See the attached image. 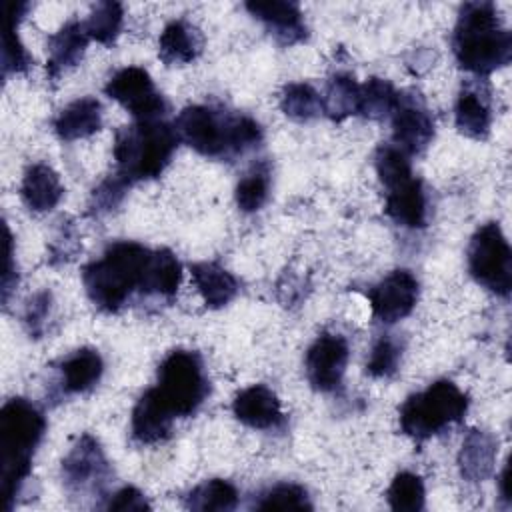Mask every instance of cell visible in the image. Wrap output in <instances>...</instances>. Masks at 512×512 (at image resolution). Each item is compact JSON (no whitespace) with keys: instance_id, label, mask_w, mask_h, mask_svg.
Instances as JSON below:
<instances>
[{"instance_id":"cell-29","label":"cell","mask_w":512,"mask_h":512,"mask_svg":"<svg viewBox=\"0 0 512 512\" xmlns=\"http://www.w3.org/2000/svg\"><path fill=\"white\" fill-rule=\"evenodd\" d=\"M238 504V490L234 484L222 478H212L196 486L186 496V508L198 510V512H226L234 510Z\"/></svg>"},{"instance_id":"cell-2","label":"cell","mask_w":512,"mask_h":512,"mask_svg":"<svg viewBox=\"0 0 512 512\" xmlns=\"http://www.w3.org/2000/svg\"><path fill=\"white\" fill-rule=\"evenodd\" d=\"M150 254L152 250L138 242L120 240L90 262L82 270V282L94 306L102 312H118L136 290L142 292Z\"/></svg>"},{"instance_id":"cell-39","label":"cell","mask_w":512,"mask_h":512,"mask_svg":"<svg viewBox=\"0 0 512 512\" xmlns=\"http://www.w3.org/2000/svg\"><path fill=\"white\" fill-rule=\"evenodd\" d=\"M108 510H118V512H142L150 510L148 500L144 494L134 488V486H124L120 488L110 500H108Z\"/></svg>"},{"instance_id":"cell-38","label":"cell","mask_w":512,"mask_h":512,"mask_svg":"<svg viewBox=\"0 0 512 512\" xmlns=\"http://www.w3.org/2000/svg\"><path fill=\"white\" fill-rule=\"evenodd\" d=\"M52 310V294L48 290H42L34 294L24 310V326L30 332V336L38 338L44 332V324Z\"/></svg>"},{"instance_id":"cell-9","label":"cell","mask_w":512,"mask_h":512,"mask_svg":"<svg viewBox=\"0 0 512 512\" xmlns=\"http://www.w3.org/2000/svg\"><path fill=\"white\" fill-rule=\"evenodd\" d=\"M468 270L486 290L508 296L512 290V252L498 222L482 224L468 244Z\"/></svg>"},{"instance_id":"cell-27","label":"cell","mask_w":512,"mask_h":512,"mask_svg":"<svg viewBox=\"0 0 512 512\" xmlns=\"http://www.w3.org/2000/svg\"><path fill=\"white\" fill-rule=\"evenodd\" d=\"M30 8L28 2H6L4 14H6V28L2 36V76L24 72L32 64V58L28 56L26 48L18 40L16 28L26 10Z\"/></svg>"},{"instance_id":"cell-7","label":"cell","mask_w":512,"mask_h":512,"mask_svg":"<svg viewBox=\"0 0 512 512\" xmlns=\"http://www.w3.org/2000/svg\"><path fill=\"white\" fill-rule=\"evenodd\" d=\"M468 410V396L450 380H438L426 390L404 400L398 418L400 428L414 440H426L446 426L456 424Z\"/></svg>"},{"instance_id":"cell-17","label":"cell","mask_w":512,"mask_h":512,"mask_svg":"<svg viewBox=\"0 0 512 512\" xmlns=\"http://www.w3.org/2000/svg\"><path fill=\"white\" fill-rule=\"evenodd\" d=\"M174 418L172 410L152 386L138 398L132 410V436L140 444H156L170 436Z\"/></svg>"},{"instance_id":"cell-28","label":"cell","mask_w":512,"mask_h":512,"mask_svg":"<svg viewBox=\"0 0 512 512\" xmlns=\"http://www.w3.org/2000/svg\"><path fill=\"white\" fill-rule=\"evenodd\" d=\"M358 96L360 84L352 74H334L328 80L326 92L322 96V112L332 120H344L352 114H358Z\"/></svg>"},{"instance_id":"cell-32","label":"cell","mask_w":512,"mask_h":512,"mask_svg":"<svg viewBox=\"0 0 512 512\" xmlns=\"http://www.w3.org/2000/svg\"><path fill=\"white\" fill-rule=\"evenodd\" d=\"M124 20V10L122 4L118 2H98L88 20L84 22L88 38L100 42V44H112L116 36L120 34Z\"/></svg>"},{"instance_id":"cell-26","label":"cell","mask_w":512,"mask_h":512,"mask_svg":"<svg viewBox=\"0 0 512 512\" xmlns=\"http://www.w3.org/2000/svg\"><path fill=\"white\" fill-rule=\"evenodd\" d=\"M180 280H182V266L178 258L168 248L154 250L146 266L142 294L172 298L178 292Z\"/></svg>"},{"instance_id":"cell-33","label":"cell","mask_w":512,"mask_h":512,"mask_svg":"<svg viewBox=\"0 0 512 512\" xmlns=\"http://www.w3.org/2000/svg\"><path fill=\"white\" fill-rule=\"evenodd\" d=\"M424 482L418 474L398 472L388 488V502L392 510L400 512H418L424 508Z\"/></svg>"},{"instance_id":"cell-18","label":"cell","mask_w":512,"mask_h":512,"mask_svg":"<svg viewBox=\"0 0 512 512\" xmlns=\"http://www.w3.org/2000/svg\"><path fill=\"white\" fill-rule=\"evenodd\" d=\"M88 34L84 22L68 20L56 34L48 38V60L46 72L52 80H56L62 72L76 66L84 54L88 44Z\"/></svg>"},{"instance_id":"cell-40","label":"cell","mask_w":512,"mask_h":512,"mask_svg":"<svg viewBox=\"0 0 512 512\" xmlns=\"http://www.w3.org/2000/svg\"><path fill=\"white\" fill-rule=\"evenodd\" d=\"M6 232V266H4V274H2V300L6 302L10 296L12 286H16V270H14V252H12V234L8 230V226H4Z\"/></svg>"},{"instance_id":"cell-14","label":"cell","mask_w":512,"mask_h":512,"mask_svg":"<svg viewBox=\"0 0 512 512\" xmlns=\"http://www.w3.org/2000/svg\"><path fill=\"white\" fill-rule=\"evenodd\" d=\"M394 146L404 154L422 152L434 138V120L416 96H402L390 114Z\"/></svg>"},{"instance_id":"cell-4","label":"cell","mask_w":512,"mask_h":512,"mask_svg":"<svg viewBox=\"0 0 512 512\" xmlns=\"http://www.w3.org/2000/svg\"><path fill=\"white\" fill-rule=\"evenodd\" d=\"M46 432L42 412L24 398L8 400L0 410V464H2V500L12 508L22 482L30 474L32 454Z\"/></svg>"},{"instance_id":"cell-1","label":"cell","mask_w":512,"mask_h":512,"mask_svg":"<svg viewBox=\"0 0 512 512\" xmlns=\"http://www.w3.org/2000/svg\"><path fill=\"white\" fill-rule=\"evenodd\" d=\"M452 46L458 64L476 76H486L512 58V34L492 2H466L460 8Z\"/></svg>"},{"instance_id":"cell-15","label":"cell","mask_w":512,"mask_h":512,"mask_svg":"<svg viewBox=\"0 0 512 512\" xmlns=\"http://www.w3.org/2000/svg\"><path fill=\"white\" fill-rule=\"evenodd\" d=\"M246 10L258 18L268 32L284 46L302 42L308 34L298 4L284 0H256L246 2Z\"/></svg>"},{"instance_id":"cell-12","label":"cell","mask_w":512,"mask_h":512,"mask_svg":"<svg viewBox=\"0 0 512 512\" xmlns=\"http://www.w3.org/2000/svg\"><path fill=\"white\" fill-rule=\"evenodd\" d=\"M108 474V460L98 440L90 434H82L62 460V478L72 492L100 490L106 484Z\"/></svg>"},{"instance_id":"cell-37","label":"cell","mask_w":512,"mask_h":512,"mask_svg":"<svg viewBox=\"0 0 512 512\" xmlns=\"http://www.w3.org/2000/svg\"><path fill=\"white\" fill-rule=\"evenodd\" d=\"M128 188H130V184L124 182L116 174L106 178L104 182H100L98 188H94V192L90 196V202H88V214L90 216H100V214H106V212L114 210L122 202Z\"/></svg>"},{"instance_id":"cell-35","label":"cell","mask_w":512,"mask_h":512,"mask_svg":"<svg viewBox=\"0 0 512 512\" xmlns=\"http://www.w3.org/2000/svg\"><path fill=\"white\" fill-rule=\"evenodd\" d=\"M270 178L266 168H254L236 186V204L242 212H256L268 200Z\"/></svg>"},{"instance_id":"cell-31","label":"cell","mask_w":512,"mask_h":512,"mask_svg":"<svg viewBox=\"0 0 512 512\" xmlns=\"http://www.w3.org/2000/svg\"><path fill=\"white\" fill-rule=\"evenodd\" d=\"M280 108L288 118L308 122L322 114V96L306 82H292L280 94Z\"/></svg>"},{"instance_id":"cell-16","label":"cell","mask_w":512,"mask_h":512,"mask_svg":"<svg viewBox=\"0 0 512 512\" xmlns=\"http://www.w3.org/2000/svg\"><path fill=\"white\" fill-rule=\"evenodd\" d=\"M232 412L236 420L256 430L276 428L284 420L280 400L270 388L262 384L240 390L232 402Z\"/></svg>"},{"instance_id":"cell-6","label":"cell","mask_w":512,"mask_h":512,"mask_svg":"<svg viewBox=\"0 0 512 512\" xmlns=\"http://www.w3.org/2000/svg\"><path fill=\"white\" fill-rule=\"evenodd\" d=\"M378 178L386 188V214L404 228H422L426 224V194L422 182L412 174L408 154L386 144L374 158Z\"/></svg>"},{"instance_id":"cell-25","label":"cell","mask_w":512,"mask_h":512,"mask_svg":"<svg viewBox=\"0 0 512 512\" xmlns=\"http://www.w3.org/2000/svg\"><path fill=\"white\" fill-rule=\"evenodd\" d=\"M104 362L98 350L80 348L66 356L60 364L62 374V390L66 394H80L90 390L102 376Z\"/></svg>"},{"instance_id":"cell-10","label":"cell","mask_w":512,"mask_h":512,"mask_svg":"<svg viewBox=\"0 0 512 512\" xmlns=\"http://www.w3.org/2000/svg\"><path fill=\"white\" fill-rule=\"evenodd\" d=\"M104 92L136 120H160L166 112L164 96L156 90L150 74L140 66L120 68L108 80Z\"/></svg>"},{"instance_id":"cell-11","label":"cell","mask_w":512,"mask_h":512,"mask_svg":"<svg viewBox=\"0 0 512 512\" xmlns=\"http://www.w3.org/2000/svg\"><path fill=\"white\" fill-rule=\"evenodd\" d=\"M350 348L344 336L324 332L306 352V378L318 392H332L340 386L346 372Z\"/></svg>"},{"instance_id":"cell-36","label":"cell","mask_w":512,"mask_h":512,"mask_svg":"<svg viewBox=\"0 0 512 512\" xmlns=\"http://www.w3.org/2000/svg\"><path fill=\"white\" fill-rule=\"evenodd\" d=\"M400 356H402L400 346L392 338L382 336L380 340H376V344L370 350L366 372L374 378H388L396 372Z\"/></svg>"},{"instance_id":"cell-5","label":"cell","mask_w":512,"mask_h":512,"mask_svg":"<svg viewBox=\"0 0 512 512\" xmlns=\"http://www.w3.org/2000/svg\"><path fill=\"white\" fill-rule=\"evenodd\" d=\"M178 140L176 128L164 120H136L132 126H124L114 140L116 176L128 184L160 176Z\"/></svg>"},{"instance_id":"cell-21","label":"cell","mask_w":512,"mask_h":512,"mask_svg":"<svg viewBox=\"0 0 512 512\" xmlns=\"http://www.w3.org/2000/svg\"><path fill=\"white\" fill-rule=\"evenodd\" d=\"M102 126V106L96 98L84 96L70 102L54 120V132L58 138L72 142L88 138Z\"/></svg>"},{"instance_id":"cell-22","label":"cell","mask_w":512,"mask_h":512,"mask_svg":"<svg viewBox=\"0 0 512 512\" xmlns=\"http://www.w3.org/2000/svg\"><path fill=\"white\" fill-rule=\"evenodd\" d=\"M200 50H202L200 32L184 20L168 22L158 38V56L166 66L188 64L196 60Z\"/></svg>"},{"instance_id":"cell-3","label":"cell","mask_w":512,"mask_h":512,"mask_svg":"<svg viewBox=\"0 0 512 512\" xmlns=\"http://www.w3.org/2000/svg\"><path fill=\"white\" fill-rule=\"evenodd\" d=\"M174 128L180 140L210 158L244 154L262 140V130L250 116H228L200 104L184 108L178 114Z\"/></svg>"},{"instance_id":"cell-8","label":"cell","mask_w":512,"mask_h":512,"mask_svg":"<svg viewBox=\"0 0 512 512\" xmlns=\"http://www.w3.org/2000/svg\"><path fill=\"white\" fill-rule=\"evenodd\" d=\"M154 388L176 418L194 414L208 396V378L200 356L190 350H172L158 366Z\"/></svg>"},{"instance_id":"cell-30","label":"cell","mask_w":512,"mask_h":512,"mask_svg":"<svg viewBox=\"0 0 512 512\" xmlns=\"http://www.w3.org/2000/svg\"><path fill=\"white\" fill-rule=\"evenodd\" d=\"M400 92L392 86V82L384 78H370L360 84L358 96V114L364 118H384L394 112L398 106Z\"/></svg>"},{"instance_id":"cell-24","label":"cell","mask_w":512,"mask_h":512,"mask_svg":"<svg viewBox=\"0 0 512 512\" xmlns=\"http://www.w3.org/2000/svg\"><path fill=\"white\" fill-rule=\"evenodd\" d=\"M190 274L208 308L226 306L238 292L236 278L216 262L192 264Z\"/></svg>"},{"instance_id":"cell-19","label":"cell","mask_w":512,"mask_h":512,"mask_svg":"<svg viewBox=\"0 0 512 512\" xmlns=\"http://www.w3.org/2000/svg\"><path fill=\"white\" fill-rule=\"evenodd\" d=\"M20 196L26 208H30L32 212H48L62 200L64 186L52 166L36 162L28 166L22 176Z\"/></svg>"},{"instance_id":"cell-23","label":"cell","mask_w":512,"mask_h":512,"mask_svg":"<svg viewBox=\"0 0 512 512\" xmlns=\"http://www.w3.org/2000/svg\"><path fill=\"white\" fill-rule=\"evenodd\" d=\"M454 122L464 136L476 140L486 138L492 124L488 96L478 88H462L454 106Z\"/></svg>"},{"instance_id":"cell-41","label":"cell","mask_w":512,"mask_h":512,"mask_svg":"<svg viewBox=\"0 0 512 512\" xmlns=\"http://www.w3.org/2000/svg\"><path fill=\"white\" fill-rule=\"evenodd\" d=\"M498 484H500V494H502V498H504L506 502H510V496H508V488H506V484H508V466H504V468H502V474H500V480H498Z\"/></svg>"},{"instance_id":"cell-20","label":"cell","mask_w":512,"mask_h":512,"mask_svg":"<svg viewBox=\"0 0 512 512\" xmlns=\"http://www.w3.org/2000/svg\"><path fill=\"white\" fill-rule=\"evenodd\" d=\"M498 440L486 430H470L458 454L460 474L468 482H482L494 472Z\"/></svg>"},{"instance_id":"cell-13","label":"cell","mask_w":512,"mask_h":512,"mask_svg":"<svg viewBox=\"0 0 512 512\" xmlns=\"http://www.w3.org/2000/svg\"><path fill=\"white\" fill-rule=\"evenodd\" d=\"M372 316L382 324H394L408 316L418 302V280L408 270H394L368 292Z\"/></svg>"},{"instance_id":"cell-34","label":"cell","mask_w":512,"mask_h":512,"mask_svg":"<svg viewBox=\"0 0 512 512\" xmlns=\"http://www.w3.org/2000/svg\"><path fill=\"white\" fill-rule=\"evenodd\" d=\"M258 510H310L312 504L302 486L284 482L262 492L254 504Z\"/></svg>"}]
</instances>
